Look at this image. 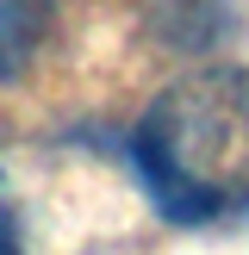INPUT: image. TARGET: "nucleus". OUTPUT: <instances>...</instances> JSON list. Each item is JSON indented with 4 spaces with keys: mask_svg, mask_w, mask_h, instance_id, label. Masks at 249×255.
Instances as JSON below:
<instances>
[{
    "mask_svg": "<svg viewBox=\"0 0 249 255\" xmlns=\"http://www.w3.org/2000/svg\"><path fill=\"white\" fill-rule=\"evenodd\" d=\"M37 37H44V0H0V81L31 62Z\"/></svg>",
    "mask_w": 249,
    "mask_h": 255,
    "instance_id": "f257e3e1",
    "label": "nucleus"
},
{
    "mask_svg": "<svg viewBox=\"0 0 249 255\" xmlns=\"http://www.w3.org/2000/svg\"><path fill=\"white\" fill-rule=\"evenodd\" d=\"M0 255H19V218H12V206H0Z\"/></svg>",
    "mask_w": 249,
    "mask_h": 255,
    "instance_id": "f03ea898",
    "label": "nucleus"
}]
</instances>
